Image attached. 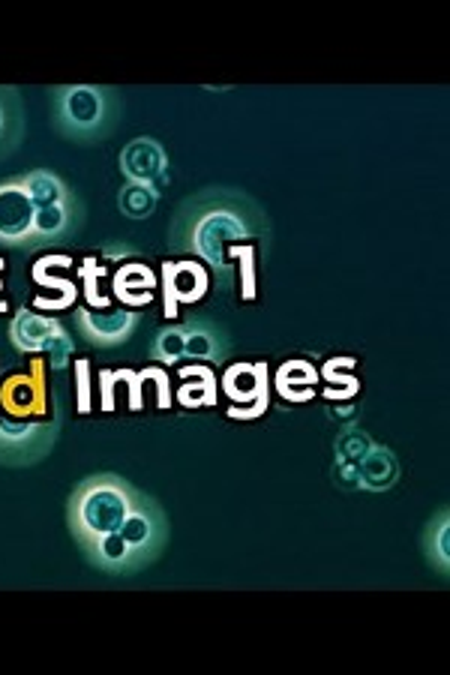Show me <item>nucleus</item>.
Listing matches in <instances>:
<instances>
[{
  "label": "nucleus",
  "mask_w": 450,
  "mask_h": 675,
  "mask_svg": "<svg viewBox=\"0 0 450 675\" xmlns=\"http://www.w3.org/2000/svg\"><path fill=\"white\" fill-rule=\"evenodd\" d=\"M64 324L57 319H45L33 310H19L10 324V343L19 355H40L48 348V340L61 331Z\"/></svg>",
  "instance_id": "nucleus-12"
},
{
  "label": "nucleus",
  "mask_w": 450,
  "mask_h": 675,
  "mask_svg": "<svg viewBox=\"0 0 450 675\" xmlns=\"http://www.w3.org/2000/svg\"><path fill=\"white\" fill-rule=\"evenodd\" d=\"M76 381H78V414H90V366L88 361L76 364Z\"/></svg>",
  "instance_id": "nucleus-24"
},
{
  "label": "nucleus",
  "mask_w": 450,
  "mask_h": 675,
  "mask_svg": "<svg viewBox=\"0 0 450 675\" xmlns=\"http://www.w3.org/2000/svg\"><path fill=\"white\" fill-rule=\"evenodd\" d=\"M156 201H160V192L154 187H144V184H123L118 189V208L127 220L142 222L147 220L151 213L156 211Z\"/></svg>",
  "instance_id": "nucleus-19"
},
{
  "label": "nucleus",
  "mask_w": 450,
  "mask_h": 675,
  "mask_svg": "<svg viewBox=\"0 0 450 675\" xmlns=\"http://www.w3.org/2000/svg\"><path fill=\"white\" fill-rule=\"evenodd\" d=\"M210 286L208 267L189 258V262H165L163 265V300L165 316L177 319V310L184 303H198Z\"/></svg>",
  "instance_id": "nucleus-10"
},
{
  "label": "nucleus",
  "mask_w": 450,
  "mask_h": 675,
  "mask_svg": "<svg viewBox=\"0 0 450 675\" xmlns=\"http://www.w3.org/2000/svg\"><path fill=\"white\" fill-rule=\"evenodd\" d=\"M19 178H22L24 189H28V196H31L36 211H40V208H48V204H57V201H64L66 196L76 192V189L69 187L52 168H31V171H24Z\"/></svg>",
  "instance_id": "nucleus-17"
},
{
  "label": "nucleus",
  "mask_w": 450,
  "mask_h": 675,
  "mask_svg": "<svg viewBox=\"0 0 450 675\" xmlns=\"http://www.w3.org/2000/svg\"><path fill=\"white\" fill-rule=\"evenodd\" d=\"M184 345H187L184 321L168 324L163 331H156L154 340H151V361H156V364H180L184 361Z\"/></svg>",
  "instance_id": "nucleus-20"
},
{
  "label": "nucleus",
  "mask_w": 450,
  "mask_h": 675,
  "mask_svg": "<svg viewBox=\"0 0 450 675\" xmlns=\"http://www.w3.org/2000/svg\"><path fill=\"white\" fill-rule=\"evenodd\" d=\"M114 381H127L130 385V411H142L144 406V397H142V378H139V373H132V369H118L114 373Z\"/></svg>",
  "instance_id": "nucleus-26"
},
{
  "label": "nucleus",
  "mask_w": 450,
  "mask_h": 675,
  "mask_svg": "<svg viewBox=\"0 0 450 675\" xmlns=\"http://www.w3.org/2000/svg\"><path fill=\"white\" fill-rule=\"evenodd\" d=\"M99 385H102V411H114V373L102 369Z\"/></svg>",
  "instance_id": "nucleus-28"
},
{
  "label": "nucleus",
  "mask_w": 450,
  "mask_h": 675,
  "mask_svg": "<svg viewBox=\"0 0 450 675\" xmlns=\"http://www.w3.org/2000/svg\"><path fill=\"white\" fill-rule=\"evenodd\" d=\"M52 123L76 144L106 142L123 118V97L106 85H61L48 90Z\"/></svg>",
  "instance_id": "nucleus-3"
},
{
  "label": "nucleus",
  "mask_w": 450,
  "mask_h": 675,
  "mask_svg": "<svg viewBox=\"0 0 450 675\" xmlns=\"http://www.w3.org/2000/svg\"><path fill=\"white\" fill-rule=\"evenodd\" d=\"M396 477H399V463H396V456L387 451V447H378V444H373L370 451H366V456L361 460V465H358V484H361V489H373V493H385V489H391L396 484Z\"/></svg>",
  "instance_id": "nucleus-16"
},
{
  "label": "nucleus",
  "mask_w": 450,
  "mask_h": 675,
  "mask_svg": "<svg viewBox=\"0 0 450 675\" xmlns=\"http://www.w3.org/2000/svg\"><path fill=\"white\" fill-rule=\"evenodd\" d=\"M33 279H36L40 286L61 288V291H64V298L69 300V303L76 300V283H69V279H61V277H48V274H45V267H43V265L33 267Z\"/></svg>",
  "instance_id": "nucleus-27"
},
{
  "label": "nucleus",
  "mask_w": 450,
  "mask_h": 675,
  "mask_svg": "<svg viewBox=\"0 0 450 675\" xmlns=\"http://www.w3.org/2000/svg\"><path fill=\"white\" fill-rule=\"evenodd\" d=\"M184 331H187V345H184V357L193 361H210V364H220L231 352L229 333L222 331L217 321L201 319V316H189L184 321Z\"/></svg>",
  "instance_id": "nucleus-11"
},
{
  "label": "nucleus",
  "mask_w": 450,
  "mask_h": 675,
  "mask_svg": "<svg viewBox=\"0 0 450 675\" xmlns=\"http://www.w3.org/2000/svg\"><path fill=\"white\" fill-rule=\"evenodd\" d=\"M61 423L57 421H0V465L3 468H33L52 456Z\"/></svg>",
  "instance_id": "nucleus-4"
},
{
  "label": "nucleus",
  "mask_w": 450,
  "mask_h": 675,
  "mask_svg": "<svg viewBox=\"0 0 450 675\" xmlns=\"http://www.w3.org/2000/svg\"><path fill=\"white\" fill-rule=\"evenodd\" d=\"M424 553L432 571H439V576H448L450 571V513L444 508L429 520L427 532H424Z\"/></svg>",
  "instance_id": "nucleus-18"
},
{
  "label": "nucleus",
  "mask_w": 450,
  "mask_h": 675,
  "mask_svg": "<svg viewBox=\"0 0 450 675\" xmlns=\"http://www.w3.org/2000/svg\"><path fill=\"white\" fill-rule=\"evenodd\" d=\"M118 166L130 184H144V187H154L156 192L168 184V154L151 135H139L123 144Z\"/></svg>",
  "instance_id": "nucleus-8"
},
{
  "label": "nucleus",
  "mask_w": 450,
  "mask_h": 675,
  "mask_svg": "<svg viewBox=\"0 0 450 675\" xmlns=\"http://www.w3.org/2000/svg\"><path fill=\"white\" fill-rule=\"evenodd\" d=\"M142 316L132 310H99L78 307L76 310V331L94 348H121L139 331Z\"/></svg>",
  "instance_id": "nucleus-7"
},
{
  "label": "nucleus",
  "mask_w": 450,
  "mask_h": 675,
  "mask_svg": "<svg viewBox=\"0 0 450 675\" xmlns=\"http://www.w3.org/2000/svg\"><path fill=\"white\" fill-rule=\"evenodd\" d=\"M271 234V220L253 196L241 189L208 187L180 201L168 222V250L189 255L217 274V286L229 291L234 277L226 262V244H241Z\"/></svg>",
  "instance_id": "nucleus-2"
},
{
  "label": "nucleus",
  "mask_w": 450,
  "mask_h": 675,
  "mask_svg": "<svg viewBox=\"0 0 450 675\" xmlns=\"http://www.w3.org/2000/svg\"><path fill=\"white\" fill-rule=\"evenodd\" d=\"M24 135H28V118H24L22 93L12 85H0V163L22 147Z\"/></svg>",
  "instance_id": "nucleus-13"
},
{
  "label": "nucleus",
  "mask_w": 450,
  "mask_h": 675,
  "mask_svg": "<svg viewBox=\"0 0 450 675\" xmlns=\"http://www.w3.org/2000/svg\"><path fill=\"white\" fill-rule=\"evenodd\" d=\"M139 376L142 378H154L156 385H160V397H156V406H160V409H168V406H172V390H168V373H165L163 366H147V369H142V373H139Z\"/></svg>",
  "instance_id": "nucleus-25"
},
{
  "label": "nucleus",
  "mask_w": 450,
  "mask_h": 675,
  "mask_svg": "<svg viewBox=\"0 0 450 675\" xmlns=\"http://www.w3.org/2000/svg\"><path fill=\"white\" fill-rule=\"evenodd\" d=\"M184 385L177 390V402L184 409H213L217 406V376L205 364L180 366Z\"/></svg>",
  "instance_id": "nucleus-15"
},
{
  "label": "nucleus",
  "mask_w": 450,
  "mask_h": 675,
  "mask_svg": "<svg viewBox=\"0 0 450 675\" xmlns=\"http://www.w3.org/2000/svg\"><path fill=\"white\" fill-rule=\"evenodd\" d=\"M220 388L231 399L229 418L253 421L267 411V402H271L267 364H231L222 376Z\"/></svg>",
  "instance_id": "nucleus-5"
},
{
  "label": "nucleus",
  "mask_w": 450,
  "mask_h": 675,
  "mask_svg": "<svg viewBox=\"0 0 450 675\" xmlns=\"http://www.w3.org/2000/svg\"><path fill=\"white\" fill-rule=\"evenodd\" d=\"M33 208L31 196L19 175L0 180V246L31 253L33 244Z\"/></svg>",
  "instance_id": "nucleus-6"
},
{
  "label": "nucleus",
  "mask_w": 450,
  "mask_h": 675,
  "mask_svg": "<svg viewBox=\"0 0 450 675\" xmlns=\"http://www.w3.org/2000/svg\"><path fill=\"white\" fill-rule=\"evenodd\" d=\"M316 381H319V373L312 369V364H304V361H288L276 373V390L286 399H295V388L312 390Z\"/></svg>",
  "instance_id": "nucleus-22"
},
{
  "label": "nucleus",
  "mask_w": 450,
  "mask_h": 675,
  "mask_svg": "<svg viewBox=\"0 0 450 675\" xmlns=\"http://www.w3.org/2000/svg\"><path fill=\"white\" fill-rule=\"evenodd\" d=\"M85 225V204L78 199V192L66 196L64 201L57 204H48V208H40L36 217H33V250H43V246H57L73 241Z\"/></svg>",
  "instance_id": "nucleus-9"
},
{
  "label": "nucleus",
  "mask_w": 450,
  "mask_h": 675,
  "mask_svg": "<svg viewBox=\"0 0 450 675\" xmlns=\"http://www.w3.org/2000/svg\"><path fill=\"white\" fill-rule=\"evenodd\" d=\"M373 447V442L366 439V432H345L340 442H337V465H340V477L352 475L358 477V465H361V460L366 456V451Z\"/></svg>",
  "instance_id": "nucleus-21"
},
{
  "label": "nucleus",
  "mask_w": 450,
  "mask_h": 675,
  "mask_svg": "<svg viewBox=\"0 0 450 675\" xmlns=\"http://www.w3.org/2000/svg\"><path fill=\"white\" fill-rule=\"evenodd\" d=\"M66 529L90 567L106 576H135L156 565L172 541L168 513L114 472L78 480L66 498Z\"/></svg>",
  "instance_id": "nucleus-1"
},
{
  "label": "nucleus",
  "mask_w": 450,
  "mask_h": 675,
  "mask_svg": "<svg viewBox=\"0 0 450 675\" xmlns=\"http://www.w3.org/2000/svg\"><path fill=\"white\" fill-rule=\"evenodd\" d=\"M229 255H234V258H241V262H243V300H253L255 298V283H253V255H255V246L231 244L229 246Z\"/></svg>",
  "instance_id": "nucleus-23"
},
{
  "label": "nucleus",
  "mask_w": 450,
  "mask_h": 675,
  "mask_svg": "<svg viewBox=\"0 0 450 675\" xmlns=\"http://www.w3.org/2000/svg\"><path fill=\"white\" fill-rule=\"evenodd\" d=\"M0 291H3V279H0Z\"/></svg>",
  "instance_id": "nucleus-29"
},
{
  "label": "nucleus",
  "mask_w": 450,
  "mask_h": 675,
  "mask_svg": "<svg viewBox=\"0 0 450 675\" xmlns=\"http://www.w3.org/2000/svg\"><path fill=\"white\" fill-rule=\"evenodd\" d=\"M160 286V279L147 265H121V270L114 274V298L121 300L123 307H147L154 300V291Z\"/></svg>",
  "instance_id": "nucleus-14"
}]
</instances>
